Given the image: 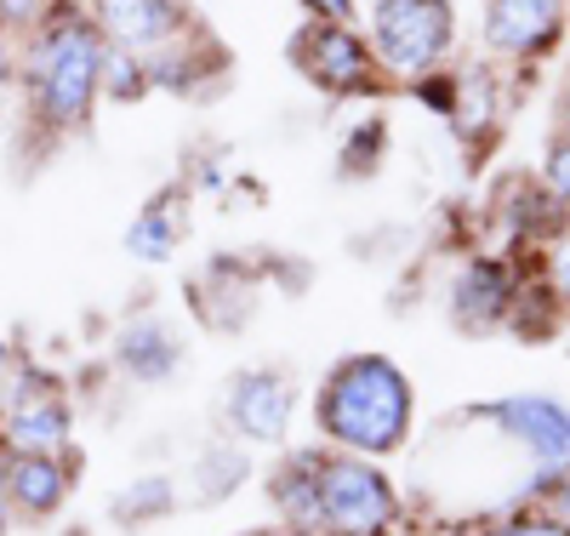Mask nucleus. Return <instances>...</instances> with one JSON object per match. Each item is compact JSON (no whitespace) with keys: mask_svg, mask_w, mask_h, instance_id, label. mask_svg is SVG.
Returning a JSON list of instances; mask_svg holds the SVG:
<instances>
[{"mask_svg":"<svg viewBox=\"0 0 570 536\" xmlns=\"http://www.w3.org/2000/svg\"><path fill=\"white\" fill-rule=\"evenodd\" d=\"M104 52L109 40L86 7H69L29 40H18V91H23V137L52 155L63 137H80L104 104Z\"/></svg>","mask_w":570,"mask_h":536,"instance_id":"f257e3e1","label":"nucleus"},{"mask_svg":"<svg viewBox=\"0 0 570 536\" xmlns=\"http://www.w3.org/2000/svg\"><path fill=\"white\" fill-rule=\"evenodd\" d=\"M416 388L389 354H343L320 377L314 428L348 457H394L411 440Z\"/></svg>","mask_w":570,"mask_h":536,"instance_id":"f03ea898","label":"nucleus"},{"mask_svg":"<svg viewBox=\"0 0 570 536\" xmlns=\"http://www.w3.org/2000/svg\"><path fill=\"white\" fill-rule=\"evenodd\" d=\"M365 40L389 75H428L456 46V7L451 0H371Z\"/></svg>","mask_w":570,"mask_h":536,"instance_id":"7ed1b4c3","label":"nucleus"},{"mask_svg":"<svg viewBox=\"0 0 570 536\" xmlns=\"http://www.w3.org/2000/svg\"><path fill=\"white\" fill-rule=\"evenodd\" d=\"M394 485L376 462L348 451L320 457V536H383L394 525Z\"/></svg>","mask_w":570,"mask_h":536,"instance_id":"20e7f679","label":"nucleus"},{"mask_svg":"<svg viewBox=\"0 0 570 536\" xmlns=\"http://www.w3.org/2000/svg\"><path fill=\"white\" fill-rule=\"evenodd\" d=\"M292 69L325 91V97H360L376 86V64L371 58V40L354 29V23H325V18H308L297 35H292Z\"/></svg>","mask_w":570,"mask_h":536,"instance_id":"39448f33","label":"nucleus"},{"mask_svg":"<svg viewBox=\"0 0 570 536\" xmlns=\"http://www.w3.org/2000/svg\"><path fill=\"white\" fill-rule=\"evenodd\" d=\"M75 433V411L52 377L35 366L18 371L7 406H0V451L7 457H63Z\"/></svg>","mask_w":570,"mask_h":536,"instance_id":"423d86ee","label":"nucleus"},{"mask_svg":"<svg viewBox=\"0 0 570 536\" xmlns=\"http://www.w3.org/2000/svg\"><path fill=\"white\" fill-rule=\"evenodd\" d=\"M86 18L98 23L109 46H120V52L142 64H155L160 52H171V46H183L200 29L188 0H86Z\"/></svg>","mask_w":570,"mask_h":536,"instance_id":"0eeeda50","label":"nucleus"},{"mask_svg":"<svg viewBox=\"0 0 570 536\" xmlns=\"http://www.w3.org/2000/svg\"><path fill=\"white\" fill-rule=\"evenodd\" d=\"M292 417H297V388L285 371H268V366H246L223 382V422L240 433L252 446H285L292 433Z\"/></svg>","mask_w":570,"mask_h":536,"instance_id":"6e6552de","label":"nucleus"},{"mask_svg":"<svg viewBox=\"0 0 570 536\" xmlns=\"http://www.w3.org/2000/svg\"><path fill=\"white\" fill-rule=\"evenodd\" d=\"M480 417L491 428H502L508 440H519L531 451L537 474L553 485V479H570V406L548 400V394H508V400H491L480 406Z\"/></svg>","mask_w":570,"mask_h":536,"instance_id":"1a4fd4ad","label":"nucleus"},{"mask_svg":"<svg viewBox=\"0 0 570 536\" xmlns=\"http://www.w3.org/2000/svg\"><path fill=\"white\" fill-rule=\"evenodd\" d=\"M564 29V0H485V40L502 58H537Z\"/></svg>","mask_w":570,"mask_h":536,"instance_id":"9d476101","label":"nucleus"},{"mask_svg":"<svg viewBox=\"0 0 570 536\" xmlns=\"http://www.w3.org/2000/svg\"><path fill=\"white\" fill-rule=\"evenodd\" d=\"M451 320L468 337H485L497 325L513 320V274L497 257H473L456 280H451Z\"/></svg>","mask_w":570,"mask_h":536,"instance_id":"9b49d317","label":"nucleus"},{"mask_svg":"<svg viewBox=\"0 0 570 536\" xmlns=\"http://www.w3.org/2000/svg\"><path fill=\"white\" fill-rule=\"evenodd\" d=\"M7 485H12V514L29 525H46L69 503L75 462L69 457H7Z\"/></svg>","mask_w":570,"mask_h":536,"instance_id":"f8f14e48","label":"nucleus"},{"mask_svg":"<svg viewBox=\"0 0 570 536\" xmlns=\"http://www.w3.org/2000/svg\"><path fill=\"white\" fill-rule=\"evenodd\" d=\"M115 366L142 382V388H155V382H171L177 366H183V343H177V331L155 314H142V320H126V331L115 337Z\"/></svg>","mask_w":570,"mask_h":536,"instance_id":"ddd939ff","label":"nucleus"},{"mask_svg":"<svg viewBox=\"0 0 570 536\" xmlns=\"http://www.w3.org/2000/svg\"><path fill=\"white\" fill-rule=\"evenodd\" d=\"M320 457L325 451H292L268 474V503L303 536H320Z\"/></svg>","mask_w":570,"mask_h":536,"instance_id":"4468645a","label":"nucleus"},{"mask_svg":"<svg viewBox=\"0 0 570 536\" xmlns=\"http://www.w3.org/2000/svg\"><path fill=\"white\" fill-rule=\"evenodd\" d=\"M183 228H188V223H183V188L171 183V188H160L155 201L137 212V223L126 228V252H131L137 263H171Z\"/></svg>","mask_w":570,"mask_h":536,"instance_id":"2eb2a0df","label":"nucleus"},{"mask_svg":"<svg viewBox=\"0 0 570 536\" xmlns=\"http://www.w3.org/2000/svg\"><path fill=\"white\" fill-rule=\"evenodd\" d=\"M149 86H155L149 64L120 52V46H109V52H104V97H109V104H137Z\"/></svg>","mask_w":570,"mask_h":536,"instance_id":"dca6fc26","label":"nucleus"},{"mask_svg":"<svg viewBox=\"0 0 570 536\" xmlns=\"http://www.w3.org/2000/svg\"><path fill=\"white\" fill-rule=\"evenodd\" d=\"M177 508V491H171V479H137V485H126V497L115 503V519L120 525H142V519H160V514H171Z\"/></svg>","mask_w":570,"mask_h":536,"instance_id":"f3484780","label":"nucleus"},{"mask_svg":"<svg viewBox=\"0 0 570 536\" xmlns=\"http://www.w3.org/2000/svg\"><path fill=\"white\" fill-rule=\"evenodd\" d=\"M69 7H80V0H0V35L29 40L35 29H46L52 18H63Z\"/></svg>","mask_w":570,"mask_h":536,"instance_id":"a211bd4d","label":"nucleus"},{"mask_svg":"<svg viewBox=\"0 0 570 536\" xmlns=\"http://www.w3.org/2000/svg\"><path fill=\"white\" fill-rule=\"evenodd\" d=\"M200 474H206V479H200V491H206V497H223L228 485H240V479H246V457H240V451H228V446H212V451L200 457Z\"/></svg>","mask_w":570,"mask_h":536,"instance_id":"6ab92c4d","label":"nucleus"},{"mask_svg":"<svg viewBox=\"0 0 570 536\" xmlns=\"http://www.w3.org/2000/svg\"><path fill=\"white\" fill-rule=\"evenodd\" d=\"M542 188L553 194L559 206H570V137L548 143V160H542Z\"/></svg>","mask_w":570,"mask_h":536,"instance_id":"aec40b11","label":"nucleus"},{"mask_svg":"<svg viewBox=\"0 0 570 536\" xmlns=\"http://www.w3.org/2000/svg\"><path fill=\"white\" fill-rule=\"evenodd\" d=\"M18 91V40L12 35H0V104Z\"/></svg>","mask_w":570,"mask_h":536,"instance_id":"412c9836","label":"nucleus"},{"mask_svg":"<svg viewBox=\"0 0 570 536\" xmlns=\"http://www.w3.org/2000/svg\"><path fill=\"white\" fill-rule=\"evenodd\" d=\"M303 12L308 18H325V23H354V0H303Z\"/></svg>","mask_w":570,"mask_h":536,"instance_id":"4be33fe9","label":"nucleus"},{"mask_svg":"<svg viewBox=\"0 0 570 536\" xmlns=\"http://www.w3.org/2000/svg\"><path fill=\"white\" fill-rule=\"evenodd\" d=\"M485 536H570V530H559L553 519H513V525H497Z\"/></svg>","mask_w":570,"mask_h":536,"instance_id":"5701e85b","label":"nucleus"},{"mask_svg":"<svg viewBox=\"0 0 570 536\" xmlns=\"http://www.w3.org/2000/svg\"><path fill=\"white\" fill-rule=\"evenodd\" d=\"M18 349L7 343V337H0V406H7V394H12V382H18Z\"/></svg>","mask_w":570,"mask_h":536,"instance_id":"b1692460","label":"nucleus"},{"mask_svg":"<svg viewBox=\"0 0 570 536\" xmlns=\"http://www.w3.org/2000/svg\"><path fill=\"white\" fill-rule=\"evenodd\" d=\"M553 291L570 298V240H559V252H553Z\"/></svg>","mask_w":570,"mask_h":536,"instance_id":"393cba45","label":"nucleus"},{"mask_svg":"<svg viewBox=\"0 0 570 536\" xmlns=\"http://www.w3.org/2000/svg\"><path fill=\"white\" fill-rule=\"evenodd\" d=\"M12 525V485H7V451H0V536Z\"/></svg>","mask_w":570,"mask_h":536,"instance_id":"a878e982","label":"nucleus"},{"mask_svg":"<svg viewBox=\"0 0 570 536\" xmlns=\"http://www.w3.org/2000/svg\"><path fill=\"white\" fill-rule=\"evenodd\" d=\"M559 137H570V80H564V91H559Z\"/></svg>","mask_w":570,"mask_h":536,"instance_id":"bb28decb","label":"nucleus"},{"mask_svg":"<svg viewBox=\"0 0 570 536\" xmlns=\"http://www.w3.org/2000/svg\"><path fill=\"white\" fill-rule=\"evenodd\" d=\"M246 536H303V530H292V525H279V530H246Z\"/></svg>","mask_w":570,"mask_h":536,"instance_id":"cd10ccee","label":"nucleus"},{"mask_svg":"<svg viewBox=\"0 0 570 536\" xmlns=\"http://www.w3.org/2000/svg\"><path fill=\"white\" fill-rule=\"evenodd\" d=\"M80 7H86V0H80Z\"/></svg>","mask_w":570,"mask_h":536,"instance_id":"c85d7f7f","label":"nucleus"}]
</instances>
